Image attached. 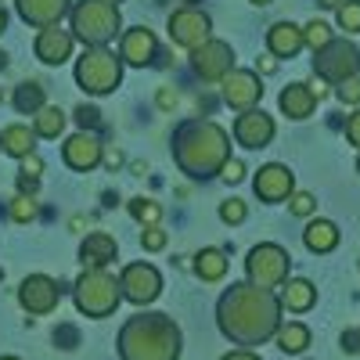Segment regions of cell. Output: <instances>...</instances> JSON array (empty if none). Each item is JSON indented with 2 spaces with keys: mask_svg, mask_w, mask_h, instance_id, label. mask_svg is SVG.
Instances as JSON below:
<instances>
[{
  "mask_svg": "<svg viewBox=\"0 0 360 360\" xmlns=\"http://www.w3.org/2000/svg\"><path fill=\"white\" fill-rule=\"evenodd\" d=\"M217 324L234 346H259L281 328V303H278L274 288L238 281L220 295Z\"/></svg>",
  "mask_w": 360,
  "mask_h": 360,
  "instance_id": "obj_1",
  "label": "cell"
},
{
  "mask_svg": "<svg viewBox=\"0 0 360 360\" xmlns=\"http://www.w3.org/2000/svg\"><path fill=\"white\" fill-rule=\"evenodd\" d=\"M173 159L191 180L217 176L231 159V137L224 127L209 123V119H191L173 134Z\"/></svg>",
  "mask_w": 360,
  "mask_h": 360,
  "instance_id": "obj_2",
  "label": "cell"
},
{
  "mask_svg": "<svg viewBox=\"0 0 360 360\" xmlns=\"http://www.w3.org/2000/svg\"><path fill=\"white\" fill-rule=\"evenodd\" d=\"M119 360H180V328L166 314H137L119 328Z\"/></svg>",
  "mask_w": 360,
  "mask_h": 360,
  "instance_id": "obj_3",
  "label": "cell"
},
{
  "mask_svg": "<svg viewBox=\"0 0 360 360\" xmlns=\"http://www.w3.org/2000/svg\"><path fill=\"white\" fill-rule=\"evenodd\" d=\"M69 18H72V40L86 47H105L123 29L119 4H112V0H79L69 11Z\"/></svg>",
  "mask_w": 360,
  "mask_h": 360,
  "instance_id": "obj_4",
  "label": "cell"
},
{
  "mask_svg": "<svg viewBox=\"0 0 360 360\" xmlns=\"http://www.w3.org/2000/svg\"><path fill=\"white\" fill-rule=\"evenodd\" d=\"M72 299H76V310H79V314L101 321V317H112V314H115L123 292H119V281L101 266V270H83V274L76 278Z\"/></svg>",
  "mask_w": 360,
  "mask_h": 360,
  "instance_id": "obj_5",
  "label": "cell"
},
{
  "mask_svg": "<svg viewBox=\"0 0 360 360\" xmlns=\"http://www.w3.org/2000/svg\"><path fill=\"white\" fill-rule=\"evenodd\" d=\"M76 83L94 98L112 94L123 83V58H115V51L108 47H86L76 62Z\"/></svg>",
  "mask_w": 360,
  "mask_h": 360,
  "instance_id": "obj_6",
  "label": "cell"
},
{
  "mask_svg": "<svg viewBox=\"0 0 360 360\" xmlns=\"http://www.w3.org/2000/svg\"><path fill=\"white\" fill-rule=\"evenodd\" d=\"M288 266H292V256L274 245V242H263L256 249H249V259H245V274L252 285L259 288H281V281L288 278Z\"/></svg>",
  "mask_w": 360,
  "mask_h": 360,
  "instance_id": "obj_7",
  "label": "cell"
},
{
  "mask_svg": "<svg viewBox=\"0 0 360 360\" xmlns=\"http://www.w3.org/2000/svg\"><path fill=\"white\" fill-rule=\"evenodd\" d=\"M360 72V51L349 40H332L321 51H314V76H321L324 83H342L349 76Z\"/></svg>",
  "mask_w": 360,
  "mask_h": 360,
  "instance_id": "obj_8",
  "label": "cell"
},
{
  "mask_svg": "<svg viewBox=\"0 0 360 360\" xmlns=\"http://www.w3.org/2000/svg\"><path fill=\"white\" fill-rule=\"evenodd\" d=\"M119 292H123L127 303L148 307V303L159 299L162 278H159V270L152 263H130V266H123V274H119Z\"/></svg>",
  "mask_w": 360,
  "mask_h": 360,
  "instance_id": "obj_9",
  "label": "cell"
},
{
  "mask_svg": "<svg viewBox=\"0 0 360 360\" xmlns=\"http://www.w3.org/2000/svg\"><path fill=\"white\" fill-rule=\"evenodd\" d=\"M191 69H195L205 83H220V79L234 69V51H231V44L209 37L205 44H198V47L191 51Z\"/></svg>",
  "mask_w": 360,
  "mask_h": 360,
  "instance_id": "obj_10",
  "label": "cell"
},
{
  "mask_svg": "<svg viewBox=\"0 0 360 360\" xmlns=\"http://www.w3.org/2000/svg\"><path fill=\"white\" fill-rule=\"evenodd\" d=\"M169 40L176 44V47H188V51H195L198 44H205L209 40V29H213V22H209V15L205 11H198V8H180V11H173L169 15Z\"/></svg>",
  "mask_w": 360,
  "mask_h": 360,
  "instance_id": "obj_11",
  "label": "cell"
},
{
  "mask_svg": "<svg viewBox=\"0 0 360 360\" xmlns=\"http://www.w3.org/2000/svg\"><path fill=\"white\" fill-rule=\"evenodd\" d=\"M220 94H224V101H227L234 112H249V108H256L259 98H263V83H259V76L249 72V69H231V72L220 79Z\"/></svg>",
  "mask_w": 360,
  "mask_h": 360,
  "instance_id": "obj_12",
  "label": "cell"
},
{
  "mask_svg": "<svg viewBox=\"0 0 360 360\" xmlns=\"http://www.w3.org/2000/svg\"><path fill=\"white\" fill-rule=\"evenodd\" d=\"M58 299H62V288H58L54 278L47 274H29L18 288V303L25 314H33V317H44L58 307Z\"/></svg>",
  "mask_w": 360,
  "mask_h": 360,
  "instance_id": "obj_13",
  "label": "cell"
},
{
  "mask_svg": "<svg viewBox=\"0 0 360 360\" xmlns=\"http://www.w3.org/2000/svg\"><path fill=\"white\" fill-rule=\"evenodd\" d=\"M101 155H105V144L94 130H79L62 144V159L76 173H90L94 166H101Z\"/></svg>",
  "mask_w": 360,
  "mask_h": 360,
  "instance_id": "obj_14",
  "label": "cell"
},
{
  "mask_svg": "<svg viewBox=\"0 0 360 360\" xmlns=\"http://www.w3.org/2000/svg\"><path fill=\"white\" fill-rule=\"evenodd\" d=\"M234 141L249 148V152H259L274 141V119H270L263 108H249L234 119Z\"/></svg>",
  "mask_w": 360,
  "mask_h": 360,
  "instance_id": "obj_15",
  "label": "cell"
},
{
  "mask_svg": "<svg viewBox=\"0 0 360 360\" xmlns=\"http://www.w3.org/2000/svg\"><path fill=\"white\" fill-rule=\"evenodd\" d=\"M119 58H123L127 65L134 69H144V65H152L155 58H159V40L152 29H144V25H134L123 33V40H119Z\"/></svg>",
  "mask_w": 360,
  "mask_h": 360,
  "instance_id": "obj_16",
  "label": "cell"
},
{
  "mask_svg": "<svg viewBox=\"0 0 360 360\" xmlns=\"http://www.w3.org/2000/svg\"><path fill=\"white\" fill-rule=\"evenodd\" d=\"M252 188H256V195H259L263 202L274 205V202H285V198L295 191V176H292V169L281 166V162H266V166L256 173Z\"/></svg>",
  "mask_w": 360,
  "mask_h": 360,
  "instance_id": "obj_17",
  "label": "cell"
},
{
  "mask_svg": "<svg viewBox=\"0 0 360 360\" xmlns=\"http://www.w3.org/2000/svg\"><path fill=\"white\" fill-rule=\"evenodd\" d=\"M15 11L25 25L47 29V25H58L72 11V0H15Z\"/></svg>",
  "mask_w": 360,
  "mask_h": 360,
  "instance_id": "obj_18",
  "label": "cell"
},
{
  "mask_svg": "<svg viewBox=\"0 0 360 360\" xmlns=\"http://www.w3.org/2000/svg\"><path fill=\"white\" fill-rule=\"evenodd\" d=\"M72 33L69 29H62V25H47V29H40L37 33V44H33V51H37V58L44 65H62V62H69L72 58Z\"/></svg>",
  "mask_w": 360,
  "mask_h": 360,
  "instance_id": "obj_19",
  "label": "cell"
},
{
  "mask_svg": "<svg viewBox=\"0 0 360 360\" xmlns=\"http://www.w3.org/2000/svg\"><path fill=\"white\" fill-rule=\"evenodd\" d=\"M115 252H119L115 238L105 234V231H94V234L83 238V245H79V263H83L86 270H101V266H108V263L115 259Z\"/></svg>",
  "mask_w": 360,
  "mask_h": 360,
  "instance_id": "obj_20",
  "label": "cell"
},
{
  "mask_svg": "<svg viewBox=\"0 0 360 360\" xmlns=\"http://www.w3.org/2000/svg\"><path fill=\"white\" fill-rule=\"evenodd\" d=\"M303 29L292 25V22H274L266 29V51L274 58H295L299 51H303Z\"/></svg>",
  "mask_w": 360,
  "mask_h": 360,
  "instance_id": "obj_21",
  "label": "cell"
},
{
  "mask_svg": "<svg viewBox=\"0 0 360 360\" xmlns=\"http://www.w3.org/2000/svg\"><path fill=\"white\" fill-rule=\"evenodd\" d=\"M278 303H281V310L307 314V310L317 303V288H314V281H307V278H285V281H281V292H278Z\"/></svg>",
  "mask_w": 360,
  "mask_h": 360,
  "instance_id": "obj_22",
  "label": "cell"
},
{
  "mask_svg": "<svg viewBox=\"0 0 360 360\" xmlns=\"http://www.w3.org/2000/svg\"><path fill=\"white\" fill-rule=\"evenodd\" d=\"M278 105H281V112H285L288 119H310L314 108H317V98L310 94L307 83H288V86L281 90Z\"/></svg>",
  "mask_w": 360,
  "mask_h": 360,
  "instance_id": "obj_23",
  "label": "cell"
},
{
  "mask_svg": "<svg viewBox=\"0 0 360 360\" xmlns=\"http://www.w3.org/2000/svg\"><path fill=\"white\" fill-rule=\"evenodd\" d=\"M0 148H4L8 155H15V159L33 155L37 152V130H29L25 123H11V127L0 130Z\"/></svg>",
  "mask_w": 360,
  "mask_h": 360,
  "instance_id": "obj_24",
  "label": "cell"
},
{
  "mask_svg": "<svg viewBox=\"0 0 360 360\" xmlns=\"http://www.w3.org/2000/svg\"><path fill=\"white\" fill-rule=\"evenodd\" d=\"M303 245H307L310 252H317V256L332 252V249L339 245V227H335L332 220H310L307 231H303Z\"/></svg>",
  "mask_w": 360,
  "mask_h": 360,
  "instance_id": "obj_25",
  "label": "cell"
},
{
  "mask_svg": "<svg viewBox=\"0 0 360 360\" xmlns=\"http://www.w3.org/2000/svg\"><path fill=\"white\" fill-rule=\"evenodd\" d=\"M195 274L202 281H220L227 274V252L217 249V245H209V249H198L195 256Z\"/></svg>",
  "mask_w": 360,
  "mask_h": 360,
  "instance_id": "obj_26",
  "label": "cell"
},
{
  "mask_svg": "<svg viewBox=\"0 0 360 360\" xmlns=\"http://www.w3.org/2000/svg\"><path fill=\"white\" fill-rule=\"evenodd\" d=\"M65 112L58 108V105H44L40 112H37V119H33V130H37V137H47V141H54V137H62V130H65Z\"/></svg>",
  "mask_w": 360,
  "mask_h": 360,
  "instance_id": "obj_27",
  "label": "cell"
},
{
  "mask_svg": "<svg viewBox=\"0 0 360 360\" xmlns=\"http://www.w3.org/2000/svg\"><path fill=\"white\" fill-rule=\"evenodd\" d=\"M274 335H278V349H285V353H303V349L310 346V328L299 324V321L281 324Z\"/></svg>",
  "mask_w": 360,
  "mask_h": 360,
  "instance_id": "obj_28",
  "label": "cell"
},
{
  "mask_svg": "<svg viewBox=\"0 0 360 360\" xmlns=\"http://www.w3.org/2000/svg\"><path fill=\"white\" fill-rule=\"evenodd\" d=\"M15 108H18L22 115H37V112L44 108V86H40L37 79L18 83V90H15Z\"/></svg>",
  "mask_w": 360,
  "mask_h": 360,
  "instance_id": "obj_29",
  "label": "cell"
},
{
  "mask_svg": "<svg viewBox=\"0 0 360 360\" xmlns=\"http://www.w3.org/2000/svg\"><path fill=\"white\" fill-rule=\"evenodd\" d=\"M130 217H134L141 227H159L162 205H159L155 198H130Z\"/></svg>",
  "mask_w": 360,
  "mask_h": 360,
  "instance_id": "obj_30",
  "label": "cell"
},
{
  "mask_svg": "<svg viewBox=\"0 0 360 360\" xmlns=\"http://www.w3.org/2000/svg\"><path fill=\"white\" fill-rule=\"evenodd\" d=\"M332 40H335V37H332V25H328V22L314 18V22L303 25V44H307L310 51H321L324 44H332Z\"/></svg>",
  "mask_w": 360,
  "mask_h": 360,
  "instance_id": "obj_31",
  "label": "cell"
},
{
  "mask_svg": "<svg viewBox=\"0 0 360 360\" xmlns=\"http://www.w3.org/2000/svg\"><path fill=\"white\" fill-rule=\"evenodd\" d=\"M335 18L342 33H360V0H342L335 8Z\"/></svg>",
  "mask_w": 360,
  "mask_h": 360,
  "instance_id": "obj_32",
  "label": "cell"
},
{
  "mask_svg": "<svg viewBox=\"0 0 360 360\" xmlns=\"http://www.w3.org/2000/svg\"><path fill=\"white\" fill-rule=\"evenodd\" d=\"M37 209H40L37 198L22 191V195L11 202V220H15V224H29V220H37Z\"/></svg>",
  "mask_w": 360,
  "mask_h": 360,
  "instance_id": "obj_33",
  "label": "cell"
},
{
  "mask_svg": "<svg viewBox=\"0 0 360 360\" xmlns=\"http://www.w3.org/2000/svg\"><path fill=\"white\" fill-rule=\"evenodd\" d=\"M288 213L292 217H314L317 213V198L310 191H292L288 195Z\"/></svg>",
  "mask_w": 360,
  "mask_h": 360,
  "instance_id": "obj_34",
  "label": "cell"
},
{
  "mask_svg": "<svg viewBox=\"0 0 360 360\" xmlns=\"http://www.w3.org/2000/svg\"><path fill=\"white\" fill-rule=\"evenodd\" d=\"M335 98L342 105H360V76H349V79L335 83Z\"/></svg>",
  "mask_w": 360,
  "mask_h": 360,
  "instance_id": "obj_35",
  "label": "cell"
},
{
  "mask_svg": "<svg viewBox=\"0 0 360 360\" xmlns=\"http://www.w3.org/2000/svg\"><path fill=\"white\" fill-rule=\"evenodd\" d=\"M245 217H249V209H245L242 198H227V202L220 205V220H224V224H242Z\"/></svg>",
  "mask_w": 360,
  "mask_h": 360,
  "instance_id": "obj_36",
  "label": "cell"
},
{
  "mask_svg": "<svg viewBox=\"0 0 360 360\" xmlns=\"http://www.w3.org/2000/svg\"><path fill=\"white\" fill-rule=\"evenodd\" d=\"M141 245H144L148 252L166 249V231H162V227H144V231H141Z\"/></svg>",
  "mask_w": 360,
  "mask_h": 360,
  "instance_id": "obj_37",
  "label": "cell"
},
{
  "mask_svg": "<svg viewBox=\"0 0 360 360\" xmlns=\"http://www.w3.org/2000/svg\"><path fill=\"white\" fill-rule=\"evenodd\" d=\"M76 123H79L83 130H98V127H101V112H98L94 105H79V108H76Z\"/></svg>",
  "mask_w": 360,
  "mask_h": 360,
  "instance_id": "obj_38",
  "label": "cell"
},
{
  "mask_svg": "<svg viewBox=\"0 0 360 360\" xmlns=\"http://www.w3.org/2000/svg\"><path fill=\"white\" fill-rule=\"evenodd\" d=\"M220 176L227 180V184H238V180L245 176V166L238 162V159H227V162H224V169H220Z\"/></svg>",
  "mask_w": 360,
  "mask_h": 360,
  "instance_id": "obj_39",
  "label": "cell"
},
{
  "mask_svg": "<svg viewBox=\"0 0 360 360\" xmlns=\"http://www.w3.org/2000/svg\"><path fill=\"white\" fill-rule=\"evenodd\" d=\"M22 162V176H33V180H40V173H44V162H40V155L33 152V155H25V159H18Z\"/></svg>",
  "mask_w": 360,
  "mask_h": 360,
  "instance_id": "obj_40",
  "label": "cell"
},
{
  "mask_svg": "<svg viewBox=\"0 0 360 360\" xmlns=\"http://www.w3.org/2000/svg\"><path fill=\"white\" fill-rule=\"evenodd\" d=\"M54 342L58 346H62V349H76V342H79V335H76V328H58V332H54Z\"/></svg>",
  "mask_w": 360,
  "mask_h": 360,
  "instance_id": "obj_41",
  "label": "cell"
},
{
  "mask_svg": "<svg viewBox=\"0 0 360 360\" xmlns=\"http://www.w3.org/2000/svg\"><path fill=\"white\" fill-rule=\"evenodd\" d=\"M346 141H349L353 148H360V108L346 119Z\"/></svg>",
  "mask_w": 360,
  "mask_h": 360,
  "instance_id": "obj_42",
  "label": "cell"
},
{
  "mask_svg": "<svg viewBox=\"0 0 360 360\" xmlns=\"http://www.w3.org/2000/svg\"><path fill=\"white\" fill-rule=\"evenodd\" d=\"M155 105H159L162 112H173V108H176V90H173V86H159Z\"/></svg>",
  "mask_w": 360,
  "mask_h": 360,
  "instance_id": "obj_43",
  "label": "cell"
},
{
  "mask_svg": "<svg viewBox=\"0 0 360 360\" xmlns=\"http://www.w3.org/2000/svg\"><path fill=\"white\" fill-rule=\"evenodd\" d=\"M101 162H105L108 169H119V166H123V162H127V155H123V152H119V148L112 144V148H108V152L101 155Z\"/></svg>",
  "mask_w": 360,
  "mask_h": 360,
  "instance_id": "obj_44",
  "label": "cell"
},
{
  "mask_svg": "<svg viewBox=\"0 0 360 360\" xmlns=\"http://www.w3.org/2000/svg\"><path fill=\"white\" fill-rule=\"evenodd\" d=\"M256 72H263V76L278 72V58H274V54H263V58H256Z\"/></svg>",
  "mask_w": 360,
  "mask_h": 360,
  "instance_id": "obj_45",
  "label": "cell"
},
{
  "mask_svg": "<svg viewBox=\"0 0 360 360\" xmlns=\"http://www.w3.org/2000/svg\"><path fill=\"white\" fill-rule=\"evenodd\" d=\"M307 86H310V94H314L317 101H321V98H328V94H332V90H328V83H324L321 76H314V79H310Z\"/></svg>",
  "mask_w": 360,
  "mask_h": 360,
  "instance_id": "obj_46",
  "label": "cell"
},
{
  "mask_svg": "<svg viewBox=\"0 0 360 360\" xmlns=\"http://www.w3.org/2000/svg\"><path fill=\"white\" fill-rule=\"evenodd\" d=\"M342 349L346 353H360V332H342Z\"/></svg>",
  "mask_w": 360,
  "mask_h": 360,
  "instance_id": "obj_47",
  "label": "cell"
},
{
  "mask_svg": "<svg viewBox=\"0 0 360 360\" xmlns=\"http://www.w3.org/2000/svg\"><path fill=\"white\" fill-rule=\"evenodd\" d=\"M220 360H259L252 349H231V353H224Z\"/></svg>",
  "mask_w": 360,
  "mask_h": 360,
  "instance_id": "obj_48",
  "label": "cell"
},
{
  "mask_svg": "<svg viewBox=\"0 0 360 360\" xmlns=\"http://www.w3.org/2000/svg\"><path fill=\"white\" fill-rule=\"evenodd\" d=\"M317 4H321V8H339L342 0H317Z\"/></svg>",
  "mask_w": 360,
  "mask_h": 360,
  "instance_id": "obj_49",
  "label": "cell"
},
{
  "mask_svg": "<svg viewBox=\"0 0 360 360\" xmlns=\"http://www.w3.org/2000/svg\"><path fill=\"white\" fill-rule=\"evenodd\" d=\"M4 25H8V11L0 8V33H4Z\"/></svg>",
  "mask_w": 360,
  "mask_h": 360,
  "instance_id": "obj_50",
  "label": "cell"
},
{
  "mask_svg": "<svg viewBox=\"0 0 360 360\" xmlns=\"http://www.w3.org/2000/svg\"><path fill=\"white\" fill-rule=\"evenodd\" d=\"M4 69H8V54H4V51H0V72H4Z\"/></svg>",
  "mask_w": 360,
  "mask_h": 360,
  "instance_id": "obj_51",
  "label": "cell"
},
{
  "mask_svg": "<svg viewBox=\"0 0 360 360\" xmlns=\"http://www.w3.org/2000/svg\"><path fill=\"white\" fill-rule=\"evenodd\" d=\"M249 4H256V8H266V4H270V0H249Z\"/></svg>",
  "mask_w": 360,
  "mask_h": 360,
  "instance_id": "obj_52",
  "label": "cell"
},
{
  "mask_svg": "<svg viewBox=\"0 0 360 360\" xmlns=\"http://www.w3.org/2000/svg\"><path fill=\"white\" fill-rule=\"evenodd\" d=\"M0 360H18V356H0Z\"/></svg>",
  "mask_w": 360,
  "mask_h": 360,
  "instance_id": "obj_53",
  "label": "cell"
},
{
  "mask_svg": "<svg viewBox=\"0 0 360 360\" xmlns=\"http://www.w3.org/2000/svg\"><path fill=\"white\" fill-rule=\"evenodd\" d=\"M356 173H360V155H356Z\"/></svg>",
  "mask_w": 360,
  "mask_h": 360,
  "instance_id": "obj_54",
  "label": "cell"
},
{
  "mask_svg": "<svg viewBox=\"0 0 360 360\" xmlns=\"http://www.w3.org/2000/svg\"><path fill=\"white\" fill-rule=\"evenodd\" d=\"M188 4H195V0H188Z\"/></svg>",
  "mask_w": 360,
  "mask_h": 360,
  "instance_id": "obj_55",
  "label": "cell"
},
{
  "mask_svg": "<svg viewBox=\"0 0 360 360\" xmlns=\"http://www.w3.org/2000/svg\"><path fill=\"white\" fill-rule=\"evenodd\" d=\"M112 4H119V0H112Z\"/></svg>",
  "mask_w": 360,
  "mask_h": 360,
  "instance_id": "obj_56",
  "label": "cell"
},
{
  "mask_svg": "<svg viewBox=\"0 0 360 360\" xmlns=\"http://www.w3.org/2000/svg\"><path fill=\"white\" fill-rule=\"evenodd\" d=\"M356 332H360V328H356Z\"/></svg>",
  "mask_w": 360,
  "mask_h": 360,
  "instance_id": "obj_57",
  "label": "cell"
}]
</instances>
